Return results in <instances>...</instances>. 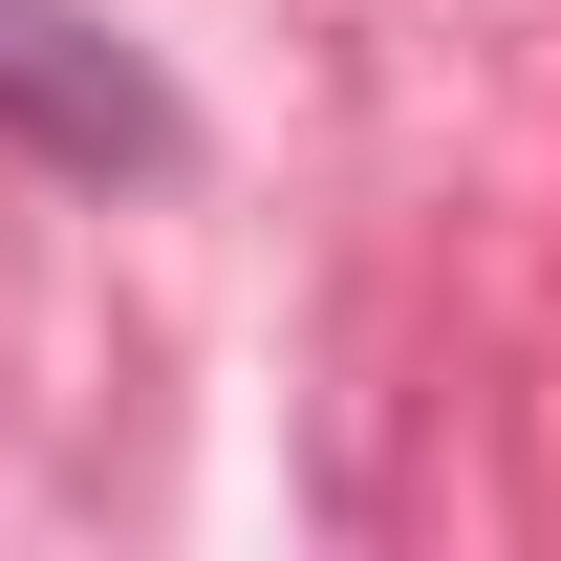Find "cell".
Returning a JSON list of instances; mask_svg holds the SVG:
<instances>
[{"label":"cell","instance_id":"1","mask_svg":"<svg viewBox=\"0 0 561 561\" xmlns=\"http://www.w3.org/2000/svg\"><path fill=\"white\" fill-rule=\"evenodd\" d=\"M0 151H44L87 195H151V173H195V108H173L151 44H108L87 0H0Z\"/></svg>","mask_w":561,"mask_h":561}]
</instances>
